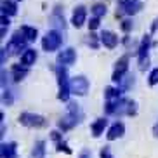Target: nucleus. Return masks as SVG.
<instances>
[{"instance_id": "nucleus-32", "label": "nucleus", "mask_w": 158, "mask_h": 158, "mask_svg": "<svg viewBox=\"0 0 158 158\" xmlns=\"http://www.w3.org/2000/svg\"><path fill=\"white\" fill-rule=\"evenodd\" d=\"M99 158H115L111 153V148H110V146H102V148L99 149Z\"/></svg>"}, {"instance_id": "nucleus-21", "label": "nucleus", "mask_w": 158, "mask_h": 158, "mask_svg": "<svg viewBox=\"0 0 158 158\" xmlns=\"http://www.w3.org/2000/svg\"><path fill=\"white\" fill-rule=\"evenodd\" d=\"M19 31L23 33L24 38H26L30 44L35 42V40L38 38V30L35 28V26H30V24H21V26H19Z\"/></svg>"}, {"instance_id": "nucleus-14", "label": "nucleus", "mask_w": 158, "mask_h": 158, "mask_svg": "<svg viewBox=\"0 0 158 158\" xmlns=\"http://www.w3.org/2000/svg\"><path fill=\"white\" fill-rule=\"evenodd\" d=\"M77 125H80V122L77 120L73 115H70V113H66L64 116H61L59 120H57V129H59L61 132H68V130L75 129Z\"/></svg>"}, {"instance_id": "nucleus-30", "label": "nucleus", "mask_w": 158, "mask_h": 158, "mask_svg": "<svg viewBox=\"0 0 158 158\" xmlns=\"http://www.w3.org/2000/svg\"><path fill=\"white\" fill-rule=\"evenodd\" d=\"M99 26H101V18H96V16H92V18L87 21L89 31H96V30H99Z\"/></svg>"}, {"instance_id": "nucleus-24", "label": "nucleus", "mask_w": 158, "mask_h": 158, "mask_svg": "<svg viewBox=\"0 0 158 158\" xmlns=\"http://www.w3.org/2000/svg\"><path fill=\"white\" fill-rule=\"evenodd\" d=\"M2 14H7V16H16L18 14V2L14 0H4L2 2Z\"/></svg>"}, {"instance_id": "nucleus-34", "label": "nucleus", "mask_w": 158, "mask_h": 158, "mask_svg": "<svg viewBox=\"0 0 158 158\" xmlns=\"http://www.w3.org/2000/svg\"><path fill=\"white\" fill-rule=\"evenodd\" d=\"M137 113V102L134 99H129V110H127V116H134Z\"/></svg>"}, {"instance_id": "nucleus-10", "label": "nucleus", "mask_w": 158, "mask_h": 158, "mask_svg": "<svg viewBox=\"0 0 158 158\" xmlns=\"http://www.w3.org/2000/svg\"><path fill=\"white\" fill-rule=\"evenodd\" d=\"M77 51H75L73 47H66L63 51L57 52L56 56V63L57 64H64V66H73L77 63Z\"/></svg>"}, {"instance_id": "nucleus-1", "label": "nucleus", "mask_w": 158, "mask_h": 158, "mask_svg": "<svg viewBox=\"0 0 158 158\" xmlns=\"http://www.w3.org/2000/svg\"><path fill=\"white\" fill-rule=\"evenodd\" d=\"M56 71V78H57V99L61 102H70V98H71V87H70V75H68V66L64 64H56L54 68Z\"/></svg>"}, {"instance_id": "nucleus-37", "label": "nucleus", "mask_w": 158, "mask_h": 158, "mask_svg": "<svg viewBox=\"0 0 158 158\" xmlns=\"http://www.w3.org/2000/svg\"><path fill=\"white\" fill-rule=\"evenodd\" d=\"M78 158H92V151H90L89 148H84L78 153Z\"/></svg>"}, {"instance_id": "nucleus-2", "label": "nucleus", "mask_w": 158, "mask_h": 158, "mask_svg": "<svg viewBox=\"0 0 158 158\" xmlns=\"http://www.w3.org/2000/svg\"><path fill=\"white\" fill-rule=\"evenodd\" d=\"M151 45H153V42H151V33L143 35L139 45H137V52H135V56H137V66H139L141 71H146L149 68V49H151Z\"/></svg>"}, {"instance_id": "nucleus-3", "label": "nucleus", "mask_w": 158, "mask_h": 158, "mask_svg": "<svg viewBox=\"0 0 158 158\" xmlns=\"http://www.w3.org/2000/svg\"><path fill=\"white\" fill-rule=\"evenodd\" d=\"M18 122L19 125L26 127V129H45L49 125V120L44 115L31 113V111H21L18 116Z\"/></svg>"}, {"instance_id": "nucleus-25", "label": "nucleus", "mask_w": 158, "mask_h": 158, "mask_svg": "<svg viewBox=\"0 0 158 158\" xmlns=\"http://www.w3.org/2000/svg\"><path fill=\"white\" fill-rule=\"evenodd\" d=\"M134 84H135V77H134V73H127L123 78L118 82V87H122V90L123 92H127V90H130V89L134 87Z\"/></svg>"}, {"instance_id": "nucleus-4", "label": "nucleus", "mask_w": 158, "mask_h": 158, "mask_svg": "<svg viewBox=\"0 0 158 158\" xmlns=\"http://www.w3.org/2000/svg\"><path fill=\"white\" fill-rule=\"evenodd\" d=\"M28 44L30 42L24 38V35L18 30V31H14L12 35H10L5 49H7V52H9L10 56H21V54L28 49Z\"/></svg>"}, {"instance_id": "nucleus-12", "label": "nucleus", "mask_w": 158, "mask_h": 158, "mask_svg": "<svg viewBox=\"0 0 158 158\" xmlns=\"http://www.w3.org/2000/svg\"><path fill=\"white\" fill-rule=\"evenodd\" d=\"M110 127V122H108V116H101V118H96V120L90 123V134H92L94 139H98L104 134V130H108Z\"/></svg>"}, {"instance_id": "nucleus-40", "label": "nucleus", "mask_w": 158, "mask_h": 158, "mask_svg": "<svg viewBox=\"0 0 158 158\" xmlns=\"http://www.w3.org/2000/svg\"><path fill=\"white\" fill-rule=\"evenodd\" d=\"M7 28H9V26H2V28H0V38H2V40H4L5 35H7Z\"/></svg>"}, {"instance_id": "nucleus-31", "label": "nucleus", "mask_w": 158, "mask_h": 158, "mask_svg": "<svg viewBox=\"0 0 158 158\" xmlns=\"http://www.w3.org/2000/svg\"><path fill=\"white\" fill-rule=\"evenodd\" d=\"M56 151H57V153H66V155L73 153V151H71V148L68 146V143H64V141H59V143L56 144Z\"/></svg>"}, {"instance_id": "nucleus-28", "label": "nucleus", "mask_w": 158, "mask_h": 158, "mask_svg": "<svg viewBox=\"0 0 158 158\" xmlns=\"http://www.w3.org/2000/svg\"><path fill=\"white\" fill-rule=\"evenodd\" d=\"M132 28H134V21H132V18H130V16H125V18L120 21V30L123 33H130Z\"/></svg>"}, {"instance_id": "nucleus-19", "label": "nucleus", "mask_w": 158, "mask_h": 158, "mask_svg": "<svg viewBox=\"0 0 158 158\" xmlns=\"http://www.w3.org/2000/svg\"><path fill=\"white\" fill-rule=\"evenodd\" d=\"M45 155H47V143L44 139L35 141L31 153H30V158H45Z\"/></svg>"}, {"instance_id": "nucleus-38", "label": "nucleus", "mask_w": 158, "mask_h": 158, "mask_svg": "<svg viewBox=\"0 0 158 158\" xmlns=\"http://www.w3.org/2000/svg\"><path fill=\"white\" fill-rule=\"evenodd\" d=\"M134 2H137V0H118L116 9H123V7H127L129 4H134Z\"/></svg>"}, {"instance_id": "nucleus-33", "label": "nucleus", "mask_w": 158, "mask_h": 158, "mask_svg": "<svg viewBox=\"0 0 158 158\" xmlns=\"http://www.w3.org/2000/svg\"><path fill=\"white\" fill-rule=\"evenodd\" d=\"M63 134H64V132H61L59 129H56V130H52L51 132V135H49V137H51V141H54V143H59V141H63Z\"/></svg>"}, {"instance_id": "nucleus-41", "label": "nucleus", "mask_w": 158, "mask_h": 158, "mask_svg": "<svg viewBox=\"0 0 158 158\" xmlns=\"http://www.w3.org/2000/svg\"><path fill=\"white\" fill-rule=\"evenodd\" d=\"M151 132H153V137H155V139H158V120H156V123L153 125V130H151Z\"/></svg>"}, {"instance_id": "nucleus-36", "label": "nucleus", "mask_w": 158, "mask_h": 158, "mask_svg": "<svg viewBox=\"0 0 158 158\" xmlns=\"http://www.w3.org/2000/svg\"><path fill=\"white\" fill-rule=\"evenodd\" d=\"M0 26H10V16L7 14L0 16Z\"/></svg>"}, {"instance_id": "nucleus-8", "label": "nucleus", "mask_w": 158, "mask_h": 158, "mask_svg": "<svg viewBox=\"0 0 158 158\" xmlns=\"http://www.w3.org/2000/svg\"><path fill=\"white\" fill-rule=\"evenodd\" d=\"M49 23L54 30H59L61 33H64L66 28H68V23L64 19V10H61V5H56L54 10H52L51 18H49Z\"/></svg>"}, {"instance_id": "nucleus-43", "label": "nucleus", "mask_w": 158, "mask_h": 158, "mask_svg": "<svg viewBox=\"0 0 158 158\" xmlns=\"http://www.w3.org/2000/svg\"><path fill=\"white\" fill-rule=\"evenodd\" d=\"M4 122H5V113L2 111V113H0V123H4Z\"/></svg>"}, {"instance_id": "nucleus-20", "label": "nucleus", "mask_w": 158, "mask_h": 158, "mask_svg": "<svg viewBox=\"0 0 158 158\" xmlns=\"http://www.w3.org/2000/svg\"><path fill=\"white\" fill-rule=\"evenodd\" d=\"M123 90L122 87H113V85H108L104 87V101H113V99H120L123 98Z\"/></svg>"}, {"instance_id": "nucleus-15", "label": "nucleus", "mask_w": 158, "mask_h": 158, "mask_svg": "<svg viewBox=\"0 0 158 158\" xmlns=\"http://www.w3.org/2000/svg\"><path fill=\"white\" fill-rule=\"evenodd\" d=\"M118 42H120V38L115 31H111V30H102L101 31V44L106 49H115Z\"/></svg>"}, {"instance_id": "nucleus-44", "label": "nucleus", "mask_w": 158, "mask_h": 158, "mask_svg": "<svg viewBox=\"0 0 158 158\" xmlns=\"http://www.w3.org/2000/svg\"><path fill=\"white\" fill-rule=\"evenodd\" d=\"M14 2H23V0H14Z\"/></svg>"}, {"instance_id": "nucleus-39", "label": "nucleus", "mask_w": 158, "mask_h": 158, "mask_svg": "<svg viewBox=\"0 0 158 158\" xmlns=\"http://www.w3.org/2000/svg\"><path fill=\"white\" fill-rule=\"evenodd\" d=\"M156 31H158V16L153 19V23H151V28H149V33H151V35H153V33H156Z\"/></svg>"}, {"instance_id": "nucleus-42", "label": "nucleus", "mask_w": 158, "mask_h": 158, "mask_svg": "<svg viewBox=\"0 0 158 158\" xmlns=\"http://www.w3.org/2000/svg\"><path fill=\"white\" fill-rule=\"evenodd\" d=\"M0 132H2V134H0V137H4V135H5V122L2 123V127H0Z\"/></svg>"}, {"instance_id": "nucleus-6", "label": "nucleus", "mask_w": 158, "mask_h": 158, "mask_svg": "<svg viewBox=\"0 0 158 158\" xmlns=\"http://www.w3.org/2000/svg\"><path fill=\"white\" fill-rule=\"evenodd\" d=\"M70 87H71V94L77 98H85L89 94L90 89V82L85 75H75L73 78L70 80Z\"/></svg>"}, {"instance_id": "nucleus-27", "label": "nucleus", "mask_w": 158, "mask_h": 158, "mask_svg": "<svg viewBox=\"0 0 158 158\" xmlns=\"http://www.w3.org/2000/svg\"><path fill=\"white\" fill-rule=\"evenodd\" d=\"M87 45H90V49H99L101 44V35H96L94 31H90L87 35Z\"/></svg>"}, {"instance_id": "nucleus-26", "label": "nucleus", "mask_w": 158, "mask_h": 158, "mask_svg": "<svg viewBox=\"0 0 158 158\" xmlns=\"http://www.w3.org/2000/svg\"><path fill=\"white\" fill-rule=\"evenodd\" d=\"M90 14L96 16V18H104L108 14V7L104 4H101V2H98V4H94L90 7Z\"/></svg>"}, {"instance_id": "nucleus-16", "label": "nucleus", "mask_w": 158, "mask_h": 158, "mask_svg": "<svg viewBox=\"0 0 158 158\" xmlns=\"http://www.w3.org/2000/svg\"><path fill=\"white\" fill-rule=\"evenodd\" d=\"M143 2L141 0H137V2H134V4H129L127 7H123V9H116V18H123V16H132L137 14V12H141L143 10Z\"/></svg>"}, {"instance_id": "nucleus-7", "label": "nucleus", "mask_w": 158, "mask_h": 158, "mask_svg": "<svg viewBox=\"0 0 158 158\" xmlns=\"http://www.w3.org/2000/svg\"><path fill=\"white\" fill-rule=\"evenodd\" d=\"M129 63H130V56L129 54H123L118 59L115 61V70H113L111 75V82L113 84H118L127 73H129Z\"/></svg>"}, {"instance_id": "nucleus-35", "label": "nucleus", "mask_w": 158, "mask_h": 158, "mask_svg": "<svg viewBox=\"0 0 158 158\" xmlns=\"http://www.w3.org/2000/svg\"><path fill=\"white\" fill-rule=\"evenodd\" d=\"M9 56H10V54L7 52V49H5V47H2V49H0V63H2V64H5Z\"/></svg>"}, {"instance_id": "nucleus-29", "label": "nucleus", "mask_w": 158, "mask_h": 158, "mask_svg": "<svg viewBox=\"0 0 158 158\" xmlns=\"http://www.w3.org/2000/svg\"><path fill=\"white\" fill-rule=\"evenodd\" d=\"M148 85H149V87L158 85V66H156V68H153V70L148 73Z\"/></svg>"}, {"instance_id": "nucleus-11", "label": "nucleus", "mask_w": 158, "mask_h": 158, "mask_svg": "<svg viewBox=\"0 0 158 158\" xmlns=\"http://www.w3.org/2000/svg\"><path fill=\"white\" fill-rule=\"evenodd\" d=\"M28 75H30V66L23 64V63H18V64L10 66V77H12L14 84H21Z\"/></svg>"}, {"instance_id": "nucleus-9", "label": "nucleus", "mask_w": 158, "mask_h": 158, "mask_svg": "<svg viewBox=\"0 0 158 158\" xmlns=\"http://www.w3.org/2000/svg\"><path fill=\"white\" fill-rule=\"evenodd\" d=\"M70 23H71V26L77 28V30L87 24V7H85V5H77V7H75L73 12H71Z\"/></svg>"}, {"instance_id": "nucleus-18", "label": "nucleus", "mask_w": 158, "mask_h": 158, "mask_svg": "<svg viewBox=\"0 0 158 158\" xmlns=\"http://www.w3.org/2000/svg\"><path fill=\"white\" fill-rule=\"evenodd\" d=\"M37 57H38V52H37V49H33V47H28L26 51L19 56V63H23V64H26V66H33L35 63H37Z\"/></svg>"}, {"instance_id": "nucleus-13", "label": "nucleus", "mask_w": 158, "mask_h": 158, "mask_svg": "<svg viewBox=\"0 0 158 158\" xmlns=\"http://www.w3.org/2000/svg\"><path fill=\"white\" fill-rule=\"evenodd\" d=\"M123 134H125V125H123V122L116 120L108 127L106 139L108 141H116V139H120V137H123Z\"/></svg>"}, {"instance_id": "nucleus-17", "label": "nucleus", "mask_w": 158, "mask_h": 158, "mask_svg": "<svg viewBox=\"0 0 158 158\" xmlns=\"http://www.w3.org/2000/svg\"><path fill=\"white\" fill-rule=\"evenodd\" d=\"M0 156L2 158H18V143L9 141V143L0 144Z\"/></svg>"}, {"instance_id": "nucleus-22", "label": "nucleus", "mask_w": 158, "mask_h": 158, "mask_svg": "<svg viewBox=\"0 0 158 158\" xmlns=\"http://www.w3.org/2000/svg\"><path fill=\"white\" fill-rule=\"evenodd\" d=\"M68 113L70 115H73L77 120L82 123L84 122V118H85V113H84V110H82V106H80L78 102H75V101H70L68 102Z\"/></svg>"}, {"instance_id": "nucleus-5", "label": "nucleus", "mask_w": 158, "mask_h": 158, "mask_svg": "<svg viewBox=\"0 0 158 158\" xmlns=\"http://www.w3.org/2000/svg\"><path fill=\"white\" fill-rule=\"evenodd\" d=\"M63 45V33L59 30L51 28L49 31L42 37V51L45 52H56Z\"/></svg>"}, {"instance_id": "nucleus-23", "label": "nucleus", "mask_w": 158, "mask_h": 158, "mask_svg": "<svg viewBox=\"0 0 158 158\" xmlns=\"http://www.w3.org/2000/svg\"><path fill=\"white\" fill-rule=\"evenodd\" d=\"M16 101V90L12 87H5L2 89V102L4 106H12Z\"/></svg>"}]
</instances>
